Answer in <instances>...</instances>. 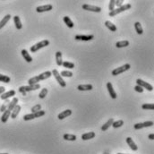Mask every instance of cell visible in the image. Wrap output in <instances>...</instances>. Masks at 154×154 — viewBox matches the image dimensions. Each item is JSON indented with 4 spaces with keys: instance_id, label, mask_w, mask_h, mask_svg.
I'll list each match as a JSON object with an SVG mask.
<instances>
[{
    "instance_id": "obj_1",
    "label": "cell",
    "mask_w": 154,
    "mask_h": 154,
    "mask_svg": "<svg viewBox=\"0 0 154 154\" xmlns=\"http://www.w3.org/2000/svg\"><path fill=\"white\" fill-rule=\"evenodd\" d=\"M131 7H132L131 4L123 5L122 7H118V8H116V9H114V10L111 11V12H109L108 15H109L110 17H114V16H116V15H118V14L122 13V12H125V11H126V10H129Z\"/></svg>"
},
{
    "instance_id": "obj_2",
    "label": "cell",
    "mask_w": 154,
    "mask_h": 154,
    "mask_svg": "<svg viewBox=\"0 0 154 154\" xmlns=\"http://www.w3.org/2000/svg\"><path fill=\"white\" fill-rule=\"evenodd\" d=\"M49 45V41L48 40H41L38 43H36L35 45L32 46L30 47V52L32 53H35L37 52L38 50H40V49L43 48H45L47 46Z\"/></svg>"
},
{
    "instance_id": "obj_3",
    "label": "cell",
    "mask_w": 154,
    "mask_h": 154,
    "mask_svg": "<svg viewBox=\"0 0 154 154\" xmlns=\"http://www.w3.org/2000/svg\"><path fill=\"white\" fill-rule=\"evenodd\" d=\"M40 88V83L38 84H33V85H27V86H21L19 88V91L21 93H22L23 95H25L27 92L32 91H36Z\"/></svg>"
},
{
    "instance_id": "obj_4",
    "label": "cell",
    "mask_w": 154,
    "mask_h": 154,
    "mask_svg": "<svg viewBox=\"0 0 154 154\" xmlns=\"http://www.w3.org/2000/svg\"><path fill=\"white\" fill-rule=\"evenodd\" d=\"M45 111L44 110H40V111L36 112V113H30V114H27L25 116H23V120L24 121H30V120H32L35 119L37 118H40V116H44L45 115Z\"/></svg>"
},
{
    "instance_id": "obj_5",
    "label": "cell",
    "mask_w": 154,
    "mask_h": 154,
    "mask_svg": "<svg viewBox=\"0 0 154 154\" xmlns=\"http://www.w3.org/2000/svg\"><path fill=\"white\" fill-rule=\"evenodd\" d=\"M130 67H131V65L130 64H125L124 65H122L120 67H118V68H116L112 71V75L116 76V75H120V73H125L126 71L129 70L130 69Z\"/></svg>"
},
{
    "instance_id": "obj_6",
    "label": "cell",
    "mask_w": 154,
    "mask_h": 154,
    "mask_svg": "<svg viewBox=\"0 0 154 154\" xmlns=\"http://www.w3.org/2000/svg\"><path fill=\"white\" fill-rule=\"evenodd\" d=\"M51 73L53 75V76L56 78V80H57V82L59 83V85L61 86V87H65L66 86V83L64 81V79H63V77L60 75V73H59V72L57 70V69H53V71L51 72Z\"/></svg>"
},
{
    "instance_id": "obj_7",
    "label": "cell",
    "mask_w": 154,
    "mask_h": 154,
    "mask_svg": "<svg viewBox=\"0 0 154 154\" xmlns=\"http://www.w3.org/2000/svg\"><path fill=\"white\" fill-rule=\"evenodd\" d=\"M83 9L90 12H94V13H100L101 12V8L100 7H96V5H91L88 4L83 5Z\"/></svg>"
},
{
    "instance_id": "obj_8",
    "label": "cell",
    "mask_w": 154,
    "mask_h": 154,
    "mask_svg": "<svg viewBox=\"0 0 154 154\" xmlns=\"http://www.w3.org/2000/svg\"><path fill=\"white\" fill-rule=\"evenodd\" d=\"M153 126V122L152 121H145L143 123H137L134 126V128L135 130H140V129H143L144 127H150Z\"/></svg>"
},
{
    "instance_id": "obj_9",
    "label": "cell",
    "mask_w": 154,
    "mask_h": 154,
    "mask_svg": "<svg viewBox=\"0 0 154 154\" xmlns=\"http://www.w3.org/2000/svg\"><path fill=\"white\" fill-rule=\"evenodd\" d=\"M136 83H137V85L141 86V87L143 88V89H146V90H148L149 91H151L153 90V87H152L151 84H150V83H148L143 81L141 79H137V80H136Z\"/></svg>"
},
{
    "instance_id": "obj_10",
    "label": "cell",
    "mask_w": 154,
    "mask_h": 154,
    "mask_svg": "<svg viewBox=\"0 0 154 154\" xmlns=\"http://www.w3.org/2000/svg\"><path fill=\"white\" fill-rule=\"evenodd\" d=\"M107 89H108V91L110 97H111L113 100H116V98H118V95H116V91H115V90L113 88V85H112V83H110V82H108L107 83Z\"/></svg>"
},
{
    "instance_id": "obj_11",
    "label": "cell",
    "mask_w": 154,
    "mask_h": 154,
    "mask_svg": "<svg viewBox=\"0 0 154 154\" xmlns=\"http://www.w3.org/2000/svg\"><path fill=\"white\" fill-rule=\"evenodd\" d=\"M53 9L52 5H40L36 8V11L38 13H44V12H48Z\"/></svg>"
},
{
    "instance_id": "obj_12",
    "label": "cell",
    "mask_w": 154,
    "mask_h": 154,
    "mask_svg": "<svg viewBox=\"0 0 154 154\" xmlns=\"http://www.w3.org/2000/svg\"><path fill=\"white\" fill-rule=\"evenodd\" d=\"M76 40H82V41H89L94 39V35H76L75 38Z\"/></svg>"
},
{
    "instance_id": "obj_13",
    "label": "cell",
    "mask_w": 154,
    "mask_h": 154,
    "mask_svg": "<svg viewBox=\"0 0 154 154\" xmlns=\"http://www.w3.org/2000/svg\"><path fill=\"white\" fill-rule=\"evenodd\" d=\"M15 91H14V90H11V91H7V92H4V93L1 95V100H8L9 98H11V97H14L15 95Z\"/></svg>"
},
{
    "instance_id": "obj_14",
    "label": "cell",
    "mask_w": 154,
    "mask_h": 154,
    "mask_svg": "<svg viewBox=\"0 0 154 154\" xmlns=\"http://www.w3.org/2000/svg\"><path fill=\"white\" fill-rule=\"evenodd\" d=\"M21 53H22V56L23 57L24 60H25L27 63H32V58L29 54V52L26 50V49H22V50L21 51Z\"/></svg>"
},
{
    "instance_id": "obj_15",
    "label": "cell",
    "mask_w": 154,
    "mask_h": 154,
    "mask_svg": "<svg viewBox=\"0 0 154 154\" xmlns=\"http://www.w3.org/2000/svg\"><path fill=\"white\" fill-rule=\"evenodd\" d=\"M21 108H22V107L17 104V105L15 107V108L11 111V118H13V119L16 118L17 116L19 115V113H20V111H21Z\"/></svg>"
},
{
    "instance_id": "obj_16",
    "label": "cell",
    "mask_w": 154,
    "mask_h": 154,
    "mask_svg": "<svg viewBox=\"0 0 154 154\" xmlns=\"http://www.w3.org/2000/svg\"><path fill=\"white\" fill-rule=\"evenodd\" d=\"M71 115H72V110L71 109H66V110H64L63 112H61L60 114H58V118L59 120H62V119L67 118V116H69Z\"/></svg>"
},
{
    "instance_id": "obj_17",
    "label": "cell",
    "mask_w": 154,
    "mask_h": 154,
    "mask_svg": "<svg viewBox=\"0 0 154 154\" xmlns=\"http://www.w3.org/2000/svg\"><path fill=\"white\" fill-rule=\"evenodd\" d=\"M126 143L128 144V146L130 147L133 151H137L138 150V146L135 144V143L131 137H127L126 138Z\"/></svg>"
},
{
    "instance_id": "obj_18",
    "label": "cell",
    "mask_w": 154,
    "mask_h": 154,
    "mask_svg": "<svg viewBox=\"0 0 154 154\" xmlns=\"http://www.w3.org/2000/svg\"><path fill=\"white\" fill-rule=\"evenodd\" d=\"M77 89L81 91H91L93 89V86L91 84H80Z\"/></svg>"
},
{
    "instance_id": "obj_19",
    "label": "cell",
    "mask_w": 154,
    "mask_h": 154,
    "mask_svg": "<svg viewBox=\"0 0 154 154\" xmlns=\"http://www.w3.org/2000/svg\"><path fill=\"white\" fill-rule=\"evenodd\" d=\"M96 136V134L94 132H89V133H86L83 134L82 135V139L83 141H87V140H91V139H93Z\"/></svg>"
},
{
    "instance_id": "obj_20",
    "label": "cell",
    "mask_w": 154,
    "mask_h": 154,
    "mask_svg": "<svg viewBox=\"0 0 154 154\" xmlns=\"http://www.w3.org/2000/svg\"><path fill=\"white\" fill-rule=\"evenodd\" d=\"M51 75H52V73H51L50 71H46V72H44V73H40V75H39L38 77H39V79H40V81H44V80L49 78Z\"/></svg>"
},
{
    "instance_id": "obj_21",
    "label": "cell",
    "mask_w": 154,
    "mask_h": 154,
    "mask_svg": "<svg viewBox=\"0 0 154 154\" xmlns=\"http://www.w3.org/2000/svg\"><path fill=\"white\" fill-rule=\"evenodd\" d=\"M113 122H114V119H113V118L108 119V120L105 123V124H104V125L101 126V131H103V132H104V131H107L110 126H112Z\"/></svg>"
},
{
    "instance_id": "obj_22",
    "label": "cell",
    "mask_w": 154,
    "mask_h": 154,
    "mask_svg": "<svg viewBox=\"0 0 154 154\" xmlns=\"http://www.w3.org/2000/svg\"><path fill=\"white\" fill-rule=\"evenodd\" d=\"M18 101H19V100H18V98H14L13 100H12L9 103V105H8V108H7V110H9V111H12L15 107L17 105V103Z\"/></svg>"
},
{
    "instance_id": "obj_23",
    "label": "cell",
    "mask_w": 154,
    "mask_h": 154,
    "mask_svg": "<svg viewBox=\"0 0 154 154\" xmlns=\"http://www.w3.org/2000/svg\"><path fill=\"white\" fill-rule=\"evenodd\" d=\"M105 25L108 30H110V32H116V30H118L116 26L110 21H106L105 22Z\"/></svg>"
},
{
    "instance_id": "obj_24",
    "label": "cell",
    "mask_w": 154,
    "mask_h": 154,
    "mask_svg": "<svg viewBox=\"0 0 154 154\" xmlns=\"http://www.w3.org/2000/svg\"><path fill=\"white\" fill-rule=\"evenodd\" d=\"M14 22H15V27L17 30H21L22 28V22L20 20V17L18 15H15L14 16Z\"/></svg>"
},
{
    "instance_id": "obj_25",
    "label": "cell",
    "mask_w": 154,
    "mask_h": 154,
    "mask_svg": "<svg viewBox=\"0 0 154 154\" xmlns=\"http://www.w3.org/2000/svg\"><path fill=\"white\" fill-rule=\"evenodd\" d=\"M10 116H11V111H9V110L7 109L5 112H3V115H2V116H1V121H2L3 123H7Z\"/></svg>"
},
{
    "instance_id": "obj_26",
    "label": "cell",
    "mask_w": 154,
    "mask_h": 154,
    "mask_svg": "<svg viewBox=\"0 0 154 154\" xmlns=\"http://www.w3.org/2000/svg\"><path fill=\"white\" fill-rule=\"evenodd\" d=\"M56 62H57V65L58 66H61L63 64V60H62V52L60 51H58L56 52Z\"/></svg>"
},
{
    "instance_id": "obj_27",
    "label": "cell",
    "mask_w": 154,
    "mask_h": 154,
    "mask_svg": "<svg viewBox=\"0 0 154 154\" xmlns=\"http://www.w3.org/2000/svg\"><path fill=\"white\" fill-rule=\"evenodd\" d=\"M63 20H64L65 23L66 24L67 27H68V28L72 29V28H73V26H75V24H73V21L70 19V17H69V16H65V17L63 18Z\"/></svg>"
},
{
    "instance_id": "obj_28",
    "label": "cell",
    "mask_w": 154,
    "mask_h": 154,
    "mask_svg": "<svg viewBox=\"0 0 154 154\" xmlns=\"http://www.w3.org/2000/svg\"><path fill=\"white\" fill-rule=\"evenodd\" d=\"M10 18H11V15H7L5 17H3V19L0 21V30H1V29L5 25V24H7V23L9 22Z\"/></svg>"
},
{
    "instance_id": "obj_29",
    "label": "cell",
    "mask_w": 154,
    "mask_h": 154,
    "mask_svg": "<svg viewBox=\"0 0 154 154\" xmlns=\"http://www.w3.org/2000/svg\"><path fill=\"white\" fill-rule=\"evenodd\" d=\"M130 44V42L128 40H122V41H118L116 43V47L118 48H126L127 46H129Z\"/></svg>"
},
{
    "instance_id": "obj_30",
    "label": "cell",
    "mask_w": 154,
    "mask_h": 154,
    "mask_svg": "<svg viewBox=\"0 0 154 154\" xmlns=\"http://www.w3.org/2000/svg\"><path fill=\"white\" fill-rule=\"evenodd\" d=\"M134 28H135V30H136V32L139 34V35H141L143 33V27H141V23L139 22H136L134 23Z\"/></svg>"
},
{
    "instance_id": "obj_31",
    "label": "cell",
    "mask_w": 154,
    "mask_h": 154,
    "mask_svg": "<svg viewBox=\"0 0 154 154\" xmlns=\"http://www.w3.org/2000/svg\"><path fill=\"white\" fill-rule=\"evenodd\" d=\"M63 137H64V139H65V141H73L76 140V135H75V134H65Z\"/></svg>"
},
{
    "instance_id": "obj_32",
    "label": "cell",
    "mask_w": 154,
    "mask_h": 154,
    "mask_svg": "<svg viewBox=\"0 0 154 154\" xmlns=\"http://www.w3.org/2000/svg\"><path fill=\"white\" fill-rule=\"evenodd\" d=\"M141 108L147 109V110H153L154 109V105L152 103H144V104L141 105Z\"/></svg>"
},
{
    "instance_id": "obj_33",
    "label": "cell",
    "mask_w": 154,
    "mask_h": 154,
    "mask_svg": "<svg viewBox=\"0 0 154 154\" xmlns=\"http://www.w3.org/2000/svg\"><path fill=\"white\" fill-rule=\"evenodd\" d=\"M10 81H11V79L9 76L5 75H1V73H0V82L8 83H10Z\"/></svg>"
},
{
    "instance_id": "obj_34",
    "label": "cell",
    "mask_w": 154,
    "mask_h": 154,
    "mask_svg": "<svg viewBox=\"0 0 154 154\" xmlns=\"http://www.w3.org/2000/svg\"><path fill=\"white\" fill-rule=\"evenodd\" d=\"M62 65L64 67H65V68H68V69L75 68V64L72 63V62H68V61H65V62H63Z\"/></svg>"
},
{
    "instance_id": "obj_35",
    "label": "cell",
    "mask_w": 154,
    "mask_h": 154,
    "mask_svg": "<svg viewBox=\"0 0 154 154\" xmlns=\"http://www.w3.org/2000/svg\"><path fill=\"white\" fill-rule=\"evenodd\" d=\"M9 103H10V101H9V100H5V103L3 104V105L1 106V108H0V112H5V110L7 109V108H8V105H9Z\"/></svg>"
},
{
    "instance_id": "obj_36",
    "label": "cell",
    "mask_w": 154,
    "mask_h": 154,
    "mask_svg": "<svg viewBox=\"0 0 154 154\" xmlns=\"http://www.w3.org/2000/svg\"><path fill=\"white\" fill-rule=\"evenodd\" d=\"M123 125H124V121L123 120H118V121H114L113 124H112V126L114 128H118V127H121Z\"/></svg>"
},
{
    "instance_id": "obj_37",
    "label": "cell",
    "mask_w": 154,
    "mask_h": 154,
    "mask_svg": "<svg viewBox=\"0 0 154 154\" xmlns=\"http://www.w3.org/2000/svg\"><path fill=\"white\" fill-rule=\"evenodd\" d=\"M60 75L62 77H72L73 73L70 71H62L60 73Z\"/></svg>"
},
{
    "instance_id": "obj_38",
    "label": "cell",
    "mask_w": 154,
    "mask_h": 154,
    "mask_svg": "<svg viewBox=\"0 0 154 154\" xmlns=\"http://www.w3.org/2000/svg\"><path fill=\"white\" fill-rule=\"evenodd\" d=\"M30 110H32V113L38 112V111H40V110H41V105H40V104H37V105L33 106Z\"/></svg>"
},
{
    "instance_id": "obj_39",
    "label": "cell",
    "mask_w": 154,
    "mask_h": 154,
    "mask_svg": "<svg viewBox=\"0 0 154 154\" xmlns=\"http://www.w3.org/2000/svg\"><path fill=\"white\" fill-rule=\"evenodd\" d=\"M48 94V89L44 88V89H42L41 91L40 92V94H39V98H44Z\"/></svg>"
},
{
    "instance_id": "obj_40",
    "label": "cell",
    "mask_w": 154,
    "mask_h": 154,
    "mask_svg": "<svg viewBox=\"0 0 154 154\" xmlns=\"http://www.w3.org/2000/svg\"><path fill=\"white\" fill-rule=\"evenodd\" d=\"M115 0H110L109 1V4H108V9H109V11L111 12V11H113L114 10V8H115Z\"/></svg>"
},
{
    "instance_id": "obj_41",
    "label": "cell",
    "mask_w": 154,
    "mask_h": 154,
    "mask_svg": "<svg viewBox=\"0 0 154 154\" xmlns=\"http://www.w3.org/2000/svg\"><path fill=\"white\" fill-rule=\"evenodd\" d=\"M134 91H137V92H139V93H143V89L141 87V86H139V85H136L134 87Z\"/></svg>"
},
{
    "instance_id": "obj_42",
    "label": "cell",
    "mask_w": 154,
    "mask_h": 154,
    "mask_svg": "<svg viewBox=\"0 0 154 154\" xmlns=\"http://www.w3.org/2000/svg\"><path fill=\"white\" fill-rule=\"evenodd\" d=\"M123 3H124V1H123V0H116V1L115 2V5H116V7H118H118H122Z\"/></svg>"
},
{
    "instance_id": "obj_43",
    "label": "cell",
    "mask_w": 154,
    "mask_h": 154,
    "mask_svg": "<svg viewBox=\"0 0 154 154\" xmlns=\"http://www.w3.org/2000/svg\"><path fill=\"white\" fill-rule=\"evenodd\" d=\"M5 88L3 87V86H0V94L2 95L4 92H5Z\"/></svg>"
},
{
    "instance_id": "obj_44",
    "label": "cell",
    "mask_w": 154,
    "mask_h": 154,
    "mask_svg": "<svg viewBox=\"0 0 154 154\" xmlns=\"http://www.w3.org/2000/svg\"><path fill=\"white\" fill-rule=\"evenodd\" d=\"M148 138H149L150 140H153V139H154V134H149V136H148Z\"/></svg>"
},
{
    "instance_id": "obj_45",
    "label": "cell",
    "mask_w": 154,
    "mask_h": 154,
    "mask_svg": "<svg viewBox=\"0 0 154 154\" xmlns=\"http://www.w3.org/2000/svg\"><path fill=\"white\" fill-rule=\"evenodd\" d=\"M104 154H109V152H108V151H107L106 152H104Z\"/></svg>"
},
{
    "instance_id": "obj_46",
    "label": "cell",
    "mask_w": 154,
    "mask_h": 154,
    "mask_svg": "<svg viewBox=\"0 0 154 154\" xmlns=\"http://www.w3.org/2000/svg\"><path fill=\"white\" fill-rule=\"evenodd\" d=\"M0 154H8V153H0Z\"/></svg>"
},
{
    "instance_id": "obj_47",
    "label": "cell",
    "mask_w": 154,
    "mask_h": 154,
    "mask_svg": "<svg viewBox=\"0 0 154 154\" xmlns=\"http://www.w3.org/2000/svg\"><path fill=\"white\" fill-rule=\"evenodd\" d=\"M116 154H125V153H116Z\"/></svg>"
}]
</instances>
